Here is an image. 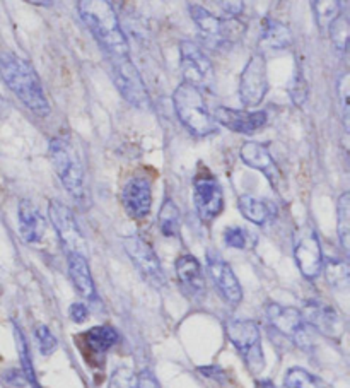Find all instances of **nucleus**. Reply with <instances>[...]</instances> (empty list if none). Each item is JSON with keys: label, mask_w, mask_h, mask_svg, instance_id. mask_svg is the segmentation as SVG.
Here are the masks:
<instances>
[{"label": "nucleus", "mask_w": 350, "mask_h": 388, "mask_svg": "<svg viewBox=\"0 0 350 388\" xmlns=\"http://www.w3.org/2000/svg\"><path fill=\"white\" fill-rule=\"evenodd\" d=\"M77 13L87 26L94 40L106 53L108 59L129 57L130 47L123 34L118 16L113 6L106 0H80L77 2Z\"/></svg>", "instance_id": "obj_1"}, {"label": "nucleus", "mask_w": 350, "mask_h": 388, "mask_svg": "<svg viewBox=\"0 0 350 388\" xmlns=\"http://www.w3.org/2000/svg\"><path fill=\"white\" fill-rule=\"evenodd\" d=\"M0 76L26 108L38 117H48L50 103L43 93L38 72L28 60L13 52H0Z\"/></svg>", "instance_id": "obj_2"}, {"label": "nucleus", "mask_w": 350, "mask_h": 388, "mask_svg": "<svg viewBox=\"0 0 350 388\" xmlns=\"http://www.w3.org/2000/svg\"><path fill=\"white\" fill-rule=\"evenodd\" d=\"M173 105H175L180 122L191 134L205 137L217 132V124L214 122L212 115L209 113L202 91L197 89V87L187 82L180 84L173 93Z\"/></svg>", "instance_id": "obj_3"}, {"label": "nucleus", "mask_w": 350, "mask_h": 388, "mask_svg": "<svg viewBox=\"0 0 350 388\" xmlns=\"http://www.w3.org/2000/svg\"><path fill=\"white\" fill-rule=\"evenodd\" d=\"M48 152L53 170L59 176L61 185L72 197L80 201L84 197V190H86L84 187L86 173H84V164L75 145L67 137H53L48 144Z\"/></svg>", "instance_id": "obj_4"}, {"label": "nucleus", "mask_w": 350, "mask_h": 388, "mask_svg": "<svg viewBox=\"0 0 350 388\" xmlns=\"http://www.w3.org/2000/svg\"><path fill=\"white\" fill-rule=\"evenodd\" d=\"M108 60L111 67V79L123 98L136 108H151V96L130 57H113Z\"/></svg>", "instance_id": "obj_5"}, {"label": "nucleus", "mask_w": 350, "mask_h": 388, "mask_svg": "<svg viewBox=\"0 0 350 388\" xmlns=\"http://www.w3.org/2000/svg\"><path fill=\"white\" fill-rule=\"evenodd\" d=\"M228 337L243 357L246 368L251 375H258L265 368V356L261 349L260 329L251 320H234L228 325Z\"/></svg>", "instance_id": "obj_6"}, {"label": "nucleus", "mask_w": 350, "mask_h": 388, "mask_svg": "<svg viewBox=\"0 0 350 388\" xmlns=\"http://www.w3.org/2000/svg\"><path fill=\"white\" fill-rule=\"evenodd\" d=\"M194 203L198 217L207 224L212 222L224 209L221 183L205 166H198L194 178Z\"/></svg>", "instance_id": "obj_7"}, {"label": "nucleus", "mask_w": 350, "mask_h": 388, "mask_svg": "<svg viewBox=\"0 0 350 388\" xmlns=\"http://www.w3.org/2000/svg\"><path fill=\"white\" fill-rule=\"evenodd\" d=\"M180 67L184 82L197 89H209L214 82V65L195 41L180 43Z\"/></svg>", "instance_id": "obj_8"}, {"label": "nucleus", "mask_w": 350, "mask_h": 388, "mask_svg": "<svg viewBox=\"0 0 350 388\" xmlns=\"http://www.w3.org/2000/svg\"><path fill=\"white\" fill-rule=\"evenodd\" d=\"M123 248L137 267V271L142 274V278L157 289L164 287L166 275H164L156 252L144 238L138 236V234H129V236L123 238Z\"/></svg>", "instance_id": "obj_9"}, {"label": "nucleus", "mask_w": 350, "mask_h": 388, "mask_svg": "<svg viewBox=\"0 0 350 388\" xmlns=\"http://www.w3.org/2000/svg\"><path fill=\"white\" fill-rule=\"evenodd\" d=\"M187 9L194 19L195 26L200 29V33L212 41L214 45L226 43L233 38L241 36L245 31V26L240 24L238 19H224L217 17L203 6L198 3H187Z\"/></svg>", "instance_id": "obj_10"}, {"label": "nucleus", "mask_w": 350, "mask_h": 388, "mask_svg": "<svg viewBox=\"0 0 350 388\" xmlns=\"http://www.w3.org/2000/svg\"><path fill=\"white\" fill-rule=\"evenodd\" d=\"M50 221H52L53 229L59 234L61 245L67 250L68 255H87V243L82 231L79 229L75 216L68 206H65L60 201H52L48 203Z\"/></svg>", "instance_id": "obj_11"}, {"label": "nucleus", "mask_w": 350, "mask_h": 388, "mask_svg": "<svg viewBox=\"0 0 350 388\" xmlns=\"http://www.w3.org/2000/svg\"><path fill=\"white\" fill-rule=\"evenodd\" d=\"M268 91L267 60L263 53H255L246 64L240 78V99L245 106L260 105Z\"/></svg>", "instance_id": "obj_12"}, {"label": "nucleus", "mask_w": 350, "mask_h": 388, "mask_svg": "<svg viewBox=\"0 0 350 388\" xmlns=\"http://www.w3.org/2000/svg\"><path fill=\"white\" fill-rule=\"evenodd\" d=\"M294 259L306 279H316L323 271V252L318 234L311 226L294 234Z\"/></svg>", "instance_id": "obj_13"}, {"label": "nucleus", "mask_w": 350, "mask_h": 388, "mask_svg": "<svg viewBox=\"0 0 350 388\" xmlns=\"http://www.w3.org/2000/svg\"><path fill=\"white\" fill-rule=\"evenodd\" d=\"M267 318L277 332L298 342L301 347H305L307 342H309L307 325L302 320V315L299 310L292 308V306H282L277 305V303H270V305H267Z\"/></svg>", "instance_id": "obj_14"}, {"label": "nucleus", "mask_w": 350, "mask_h": 388, "mask_svg": "<svg viewBox=\"0 0 350 388\" xmlns=\"http://www.w3.org/2000/svg\"><path fill=\"white\" fill-rule=\"evenodd\" d=\"M306 325L313 326L330 339H340L344 333V320L335 308L320 301H307L301 311Z\"/></svg>", "instance_id": "obj_15"}, {"label": "nucleus", "mask_w": 350, "mask_h": 388, "mask_svg": "<svg viewBox=\"0 0 350 388\" xmlns=\"http://www.w3.org/2000/svg\"><path fill=\"white\" fill-rule=\"evenodd\" d=\"M207 271H209L215 287L226 301L231 303V305H238L243 299V289H241L240 280H238L231 265L222 257L212 252L207 253Z\"/></svg>", "instance_id": "obj_16"}, {"label": "nucleus", "mask_w": 350, "mask_h": 388, "mask_svg": "<svg viewBox=\"0 0 350 388\" xmlns=\"http://www.w3.org/2000/svg\"><path fill=\"white\" fill-rule=\"evenodd\" d=\"M212 118L215 124H221L226 129L236 134H245V136H251L267 124L265 111H245L228 108V106H217L214 110Z\"/></svg>", "instance_id": "obj_17"}, {"label": "nucleus", "mask_w": 350, "mask_h": 388, "mask_svg": "<svg viewBox=\"0 0 350 388\" xmlns=\"http://www.w3.org/2000/svg\"><path fill=\"white\" fill-rule=\"evenodd\" d=\"M122 203L130 217L145 219L152 209L151 182L144 176L129 180L122 190Z\"/></svg>", "instance_id": "obj_18"}, {"label": "nucleus", "mask_w": 350, "mask_h": 388, "mask_svg": "<svg viewBox=\"0 0 350 388\" xmlns=\"http://www.w3.org/2000/svg\"><path fill=\"white\" fill-rule=\"evenodd\" d=\"M240 156L246 166L263 173L265 178L272 183V187L275 190H280V187H282V173L277 166L270 151L263 144H260V142H245L240 149Z\"/></svg>", "instance_id": "obj_19"}, {"label": "nucleus", "mask_w": 350, "mask_h": 388, "mask_svg": "<svg viewBox=\"0 0 350 388\" xmlns=\"http://www.w3.org/2000/svg\"><path fill=\"white\" fill-rule=\"evenodd\" d=\"M17 219H19V234L28 245H36L43 241L48 231V224L43 214L40 213L33 202L24 199L19 202L17 207Z\"/></svg>", "instance_id": "obj_20"}, {"label": "nucleus", "mask_w": 350, "mask_h": 388, "mask_svg": "<svg viewBox=\"0 0 350 388\" xmlns=\"http://www.w3.org/2000/svg\"><path fill=\"white\" fill-rule=\"evenodd\" d=\"M176 275L183 291L191 298H202L205 293V278H203L202 265L194 255L184 253L176 260Z\"/></svg>", "instance_id": "obj_21"}, {"label": "nucleus", "mask_w": 350, "mask_h": 388, "mask_svg": "<svg viewBox=\"0 0 350 388\" xmlns=\"http://www.w3.org/2000/svg\"><path fill=\"white\" fill-rule=\"evenodd\" d=\"M68 262V275H71L72 284H74L75 291L82 298L94 299L96 298V286L92 280V274L87 259L82 255H67Z\"/></svg>", "instance_id": "obj_22"}, {"label": "nucleus", "mask_w": 350, "mask_h": 388, "mask_svg": "<svg viewBox=\"0 0 350 388\" xmlns=\"http://www.w3.org/2000/svg\"><path fill=\"white\" fill-rule=\"evenodd\" d=\"M77 340L82 344V347L91 351L92 356H103L118 342V332L110 325L92 326L82 336H79V339H75V342Z\"/></svg>", "instance_id": "obj_23"}, {"label": "nucleus", "mask_w": 350, "mask_h": 388, "mask_svg": "<svg viewBox=\"0 0 350 388\" xmlns=\"http://www.w3.org/2000/svg\"><path fill=\"white\" fill-rule=\"evenodd\" d=\"M292 43V33L289 26L279 19L265 17L261 22L260 47L265 50H284Z\"/></svg>", "instance_id": "obj_24"}, {"label": "nucleus", "mask_w": 350, "mask_h": 388, "mask_svg": "<svg viewBox=\"0 0 350 388\" xmlns=\"http://www.w3.org/2000/svg\"><path fill=\"white\" fill-rule=\"evenodd\" d=\"M238 209L241 210L245 219L256 226H265L277 216V207L268 201L251 197V195H241L238 199Z\"/></svg>", "instance_id": "obj_25"}, {"label": "nucleus", "mask_w": 350, "mask_h": 388, "mask_svg": "<svg viewBox=\"0 0 350 388\" xmlns=\"http://www.w3.org/2000/svg\"><path fill=\"white\" fill-rule=\"evenodd\" d=\"M157 226L163 236L166 238H176L180 236V228H182V216H180V209L171 199H166L159 209V216H157Z\"/></svg>", "instance_id": "obj_26"}, {"label": "nucleus", "mask_w": 350, "mask_h": 388, "mask_svg": "<svg viewBox=\"0 0 350 388\" xmlns=\"http://www.w3.org/2000/svg\"><path fill=\"white\" fill-rule=\"evenodd\" d=\"M337 233L345 253L350 250V194L344 192L337 203Z\"/></svg>", "instance_id": "obj_27"}, {"label": "nucleus", "mask_w": 350, "mask_h": 388, "mask_svg": "<svg viewBox=\"0 0 350 388\" xmlns=\"http://www.w3.org/2000/svg\"><path fill=\"white\" fill-rule=\"evenodd\" d=\"M14 336H15V344H17V351H19V359H21V373L24 376L26 382L29 383L33 388H41L40 382L36 378V373H34L33 361H31V354L28 349V342H26L24 336L19 330L17 325H14Z\"/></svg>", "instance_id": "obj_28"}, {"label": "nucleus", "mask_w": 350, "mask_h": 388, "mask_svg": "<svg viewBox=\"0 0 350 388\" xmlns=\"http://www.w3.org/2000/svg\"><path fill=\"white\" fill-rule=\"evenodd\" d=\"M323 268L328 282L337 289H345L349 286V265L340 259H323Z\"/></svg>", "instance_id": "obj_29"}, {"label": "nucleus", "mask_w": 350, "mask_h": 388, "mask_svg": "<svg viewBox=\"0 0 350 388\" xmlns=\"http://www.w3.org/2000/svg\"><path fill=\"white\" fill-rule=\"evenodd\" d=\"M286 388H326L325 382L302 368H291L286 375Z\"/></svg>", "instance_id": "obj_30"}, {"label": "nucleus", "mask_w": 350, "mask_h": 388, "mask_svg": "<svg viewBox=\"0 0 350 388\" xmlns=\"http://www.w3.org/2000/svg\"><path fill=\"white\" fill-rule=\"evenodd\" d=\"M313 10L320 29L326 31L333 19H337L342 14V3L337 2V0H318V2H313Z\"/></svg>", "instance_id": "obj_31"}, {"label": "nucleus", "mask_w": 350, "mask_h": 388, "mask_svg": "<svg viewBox=\"0 0 350 388\" xmlns=\"http://www.w3.org/2000/svg\"><path fill=\"white\" fill-rule=\"evenodd\" d=\"M326 31H328L330 38H332L333 45H335L337 50H340V52H345V50H347L349 36H350V22H349V17L345 16L344 13H342L337 19H333L332 24L328 26Z\"/></svg>", "instance_id": "obj_32"}, {"label": "nucleus", "mask_w": 350, "mask_h": 388, "mask_svg": "<svg viewBox=\"0 0 350 388\" xmlns=\"http://www.w3.org/2000/svg\"><path fill=\"white\" fill-rule=\"evenodd\" d=\"M289 94H291L292 103H294L296 106H302L307 101V96H309V84H307V79L305 78V74H302L301 71H299L298 74L294 76V79H292Z\"/></svg>", "instance_id": "obj_33"}, {"label": "nucleus", "mask_w": 350, "mask_h": 388, "mask_svg": "<svg viewBox=\"0 0 350 388\" xmlns=\"http://www.w3.org/2000/svg\"><path fill=\"white\" fill-rule=\"evenodd\" d=\"M108 388H138V376L130 368H118L111 375Z\"/></svg>", "instance_id": "obj_34"}, {"label": "nucleus", "mask_w": 350, "mask_h": 388, "mask_svg": "<svg viewBox=\"0 0 350 388\" xmlns=\"http://www.w3.org/2000/svg\"><path fill=\"white\" fill-rule=\"evenodd\" d=\"M34 333H36L38 345H40L41 354L45 356L52 354V352L57 349V339L52 333V330H50L46 325H38L36 330H34Z\"/></svg>", "instance_id": "obj_35"}, {"label": "nucleus", "mask_w": 350, "mask_h": 388, "mask_svg": "<svg viewBox=\"0 0 350 388\" xmlns=\"http://www.w3.org/2000/svg\"><path fill=\"white\" fill-rule=\"evenodd\" d=\"M349 74H344L337 82V93L340 96V103H342V117H344V127L345 132L349 134Z\"/></svg>", "instance_id": "obj_36"}, {"label": "nucleus", "mask_w": 350, "mask_h": 388, "mask_svg": "<svg viewBox=\"0 0 350 388\" xmlns=\"http://www.w3.org/2000/svg\"><path fill=\"white\" fill-rule=\"evenodd\" d=\"M224 241L231 248L243 250L248 247V233H246L243 228L231 226V228H228L224 231Z\"/></svg>", "instance_id": "obj_37"}, {"label": "nucleus", "mask_w": 350, "mask_h": 388, "mask_svg": "<svg viewBox=\"0 0 350 388\" xmlns=\"http://www.w3.org/2000/svg\"><path fill=\"white\" fill-rule=\"evenodd\" d=\"M87 315H89V310H87V306L84 305V303H74V305H71V308H68V317H71V320L75 322V324L86 322Z\"/></svg>", "instance_id": "obj_38"}, {"label": "nucleus", "mask_w": 350, "mask_h": 388, "mask_svg": "<svg viewBox=\"0 0 350 388\" xmlns=\"http://www.w3.org/2000/svg\"><path fill=\"white\" fill-rule=\"evenodd\" d=\"M138 388H159L156 378L149 371H142L138 375Z\"/></svg>", "instance_id": "obj_39"}, {"label": "nucleus", "mask_w": 350, "mask_h": 388, "mask_svg": "<svg viewBox=\"0 0 350 388\" xmlns=\"http://www.w3.org/2000/svg\"><path fill=\"white\" fill-rule=\"evenodd\" d=\"M6 110H7V103L3 101L2 98H0V118H2L3 115H6Z\"/></svg>", "instance_id": "obj_40"}, {"label": "nucleus", "mask_w": 350, "mask_h": 388, "mask_svg": "<svg viewBox=\"0 0 350 388\" xmlns=\"http://www.w3.org/2000/svg\"><path fill=\"white\" fill-rule=\"evenodd\" d=\"M33 3H36V6H43V7L53 6V2H33Z\"/></svg>", "instance_id": "obj_41"}]
</instances>
